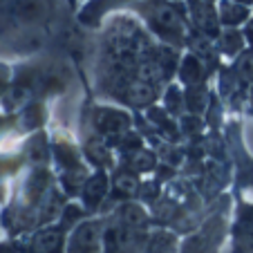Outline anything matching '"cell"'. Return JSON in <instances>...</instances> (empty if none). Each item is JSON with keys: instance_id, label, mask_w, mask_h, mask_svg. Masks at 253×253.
I'll return each mask as SVG.
<instances>
[{"instance_id": "cell-4", "label": "cell", "mask_w": 253, "mask_h": 253, "mask_svg": "<svg viewBox=\"0 0 253 253\" xmlns=\"http://www.w3.org/2000/svg\"><path fill=\"white\" fill-rule=\"evenodd\" d=\"M105 224L108 217H94V215L83 217L67 235L65 253H103Z\"/></svg>"}, {"instance_id": "cell-13", "label": "cell", "mask_w": 253, "mask_h": 253, "mask_svg": "<svg viewBox=\"0 0 253 253\" xmlns=\"http://www.w3.org/2000/svg\"><path fill=\"white\" fill-rule=\"evenodd\" d=\"M191 9H193V18H195L197 27H200L202 32L215 36V34H217L220 16L215 14V9L211 7L209 0H191Z\"/></svg>"}, {"instance_id": "cell-10", "label": "cell", "mask_w": 253, "mask_h": 253, "mask_svg": "<svg viewBox=\"0 0 253 253\" xmlns=\"http://www.w3.org/2000/svg\"><path fill=\"white\" fill-rule=\"evenodd\" d=\"M179 233L166 226H153L143 238L139 253H179Z\"/></svg>"}, {"instance_id": "cell-15", "label": "cell", "mask_w": 253, "mask_h": 253, "mask_svg": "<svg viewBox=\"0 0 253 253\" xmlns=\"http://www.w3.org/2000/svg\"><path fill=\"white\" fill-rule=\"evenodd\" d=\"M220 23L226 25V27H235V25L244 23L249 18V9L240 2H233V0H224L220 5Z\"/></svg>"}, {"instance_id": "cell-11", "label": "cell", "mask_w": 253, "mask_h": 253, "mask_svg": "<svg viewBox=\"0 0 253 253\" xmlns=\"http://www.w3.org/2000/svg\"><path fill=\"white\" fill-rule=\"evenodd\" d=\"M83 155H85L87 162H90L94 168H99V170H112V166H115L110 141L96 132L83 143Z\"/></svg>"}, {"instance_id": "cell-16", "label": "cell", "mask_w": 253, "mask_h": 253, "mask_svg": "<svg viewBox=\"0 0 253 253\" xmlns=\"http://www.w3.org/2000/svg\"><path fill=\"white\" fill-rule=\"evenodd\" d=\"M179 79L186 85H197L204 79V67H202V61L195 56H186L182 61V67H179Z\"/></svg>"}, {"instance_id": "cell-22", "label": "cell", "mask_w": 253, "mask_h": 253, "mask_svg": "<svg viewBox=\"0 0 253 253\" xmlns=\"http://www.w3.org/2000/svg\"><path fill=\"white\" fill-rule=\"evenodd\" d=\"M233 2H240V5H249L251 0H233Z\"/></svg>"}, {"instance_id": "cell-8", "label": "cell", "mask_w": 253, "mask_h": 253, "mask_svg": "<svg viewBox=\"0 0 253 253\" xmlns=\"http://www.w3.org/2000/svg\"><path fill=\"white\" fill-rule=\"evenodd\" d=\"M110 179H108V170H99L96 168L90 177L85 179L81 188V202H83V209H85L87 215H94L101 206L108 202L110 197Z\"/></svg>"}, {"instance_id": "cell-3", "label": "cell", "mask_w": 253, "mask_h": 253, "mask_svg": "<svg viewBox=\"0 0 253 253\" xmlns=\"http://www.w3.org/2000/svg\"><path fill=\"white\" fill-rule=\"evenodd\" d=\"M141 14L164 41L172 45H179L184 41L186 23H184V16L177 9V5L168 0H148L141 5Z\"/></svg>"}, {"instance_id": "cell-23", "label": "cell", "mask_w": 253, "mask_h": 253, "mask_svg": "<svg viewBox=\"0 0 253 253\" xmlns=\"http://www.w3.org/2000/svg\"><path fill=\"white\" fill-rule=\"evenodd\" d=\"M209 2H211V0H209Z\"/></svg>"}, {"instance_id": "cell-17", "label": "cell", "mask_w": 253, "mask_h": 253, "mask_svg": "<svg viewBox=\"0 0 253 253\" xmlns=\"http://www.w3.org/2000/svg\"><path fill=\"white\" fill-rule=\"evenodd\" d=\"M164 105H166V112L170 117H179L186 105V99H184V92L177 85H170L166 90V99H164Z\"/></svg>"}, {"instance_id": "cell-6", "label": "cell", "mask_w": 253, "mask_h": 253, "mask_svg": "<svg viewBox=\"0 0 253 253\" xmlns=\"http://www.w3.org/2000/svg\"><path fill=\"white\" fill-rule=\"evenodd\" d=\"M92 128L110 143H119L132 128V117L119 108H96L92 115Z\"/></svg>"}, {"instance_id": "cell-21", "label": "cell", "mask_w": 253, "mask_h": 253, "mask_svg": "<svg viewBox=\"0 0 253 253\" xmlns=\"http://www.w3.org/2000/svg\"><path fill=\"white\" fill-rule=\"evenodd\" d=\"M0 253H18L16 247H0Z\"/></svg>"}, {"instance_id": "cell-5", "label": "cell", "mask_w": 253, "mask_h": 253, "mask_svg": "<svg viewBox=\"0 0 253 253\" xmlns=\"http://www.w3.org/2000/svg\"><path fill=\"white\" fill-rule=\"evenodd\" d=\"M52 155L56 159L58 166V177H61L63 186L70 195H81V188L85 184V179L90 177V172L85 170L83 162L79 159L77 148L70 146L67 141H56L52 146Z\"/></svg>"}, {"instance_id": "cell-7", "label": "cell", "mask_w": 253, "mask_h": 253, "mask_svg": "<svg viewBox=\"0 0 253 253\" xmlns=\"http://www.w3.org/2000/svg\"><path fill=\"white\" fill-rule=\"evenodd\" d=\"M148 233V231H146ZM146 233L141 231H130L124 224L115 220V217H108V224H105V244H103V253H139Z\"/></svg>"}, {"instance_id": "cell-20", "label": "cell", "mask_w": 253, "mask_h": 253, "mask_svg": "<svg viewBox=\"0 0 253 253\" xmlns=\"http://www.w3.org/2000/svg\"><path fill=\"white\" fill-rule=\"evenodd\" d=\"M244 36H247V41L253 45V20H247V29H244Z\"/></svg>"}, {"instance_id": "cell-12", "label": "cell", "mask_w": 253, "mask_h": 253, "mask_svg": "<svg viewBox=\"0 0 253 253\" xmlns=\"http://www.w3.org/2000/svg\"><path fill=\"white\" fill-rule=\"evenodd\" d=\"M141 193V182H139L137 172H132L128 168V170H119L115 175V179H112V186H110V195L117 197L121 202H128V200H134V197Z\"/></svg>"}, {"instance_id": "cell-19", "label": "cell", "mask_w": 253, "mask_h": 253, "mask_svg": "<svg viewBox=\"0 0 253 253\" xmlns=\"http://www.w3.org/2000/svg\"><path fill=\"white\" fill-rule=\"evenodd\" d=\"M242 43H244V39H242V34H238V32H224L220 39V47L226 54H238L242 49Z\"/></svg>"}, {"instance_id": "cell-9", "label": "cell", "mask_w": 253, "mask_h": 253, "mask_svg": "<svg viewBox=\"0 0 253 253\" xmlns=\"http://www.w3.org/2000/svg\"><path fill=\"white\" fill-rule=\"evenodd\" d=\"M231 238V253H253V204L240 206Z\"/></svg>"}, {"instance_id": "cell-14", "label": "cell", "mask_w": 253, "mask_h": 253, "mask_svg": "<svg viewBox=\"0 0 253 253\" xmlns=\"http://www.w3.org/2000/svg\"><path fill=\"white\" fill-rule=\"evenodd\" d=\"M128 168L132 172H153L155 168H157V155L155 153H150L148 148H137V150H132V153H128Z\"/></svg>"}, {"instance_id": "cell-2", "label": "cell", "mask_w": 253, "mask_h": 253, "mask_svg": "<svg viewBox=\"0 0 253 253\" xmlns=\"http://www.w3.org/2000/svg\"><path fill=\"white\" fill-rule=\"evenodd\" d=\"M229 204L226 197L222 200V206L217 211L204 217L195 231L186 235L179 244V253H220L229 235Z\"/></svg>"}, {"instance_id": "cell-18", "label": "cell", "mask_w": 253, "mask_h": 253, "mask_svg": "<svg viewBox=\"0 0 253 253\" xmlns=\"http://www.w3.org/2000/svg\"><path fill=\"white\" fill-rule=\"evenodd\" d=\"M235 77L244 83L253 81V49L251 52H244L238 58V65H235Z\"/></svg>"}, {"instance_id": "cell-1", "label": "cell", "mask_w": 253, "mask_h": 253, "mask_svg": "<svg viewBox=\"0 0 253 253\" xmlns=\"http://www.w3.org/2000/svg\"><path fill=\"white\" fill-rule=\"evenodd\" d=\"M87 217L83 206H65L63 209V217L58 222H52L47 226L27 233L23 240H18L16 251L18 253H65L67 247V235L74 229V224Z\"/></svg>"}]
</instances>
